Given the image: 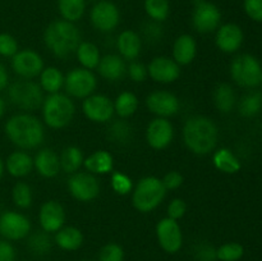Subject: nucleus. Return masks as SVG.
Listing matches in <instances>:
<instances>
[{
  "mask_svg": "<svg viewBox=\"0 0 262 261\" xmlns=\"http://www.w3.org/2000/svg\"><path fill=\"white\" fill-rule=\"evenodd\" d=\"M110 184H112L113 191L120 196H125L133 189L132 179L122 171H113L110 177Z\"/></svg>",
  "mask_w": 262,
  "mask_h": 261,
  "instance_id": "obj_41",
  "label": "nucleus"
},
{
  "mask_svg": "<svg viewBox=\"0 0 262 261\" xmlns=\"http://www.w3.org/2000/svg\"><path fill=\"white\" fill-rule=\"evenodd\" d=\"M166 189L158 177H143L133 188L132 204L137 211L150 212L155 210L165 199Z\"/></svg>",
  "mask_w": 262,
  "mask_h": 261,
  "instance_id": "obj_5",
  "label": "nucleus"
},
{
  "mask_svg": "<svg viewBox=\"0 0 262 261\" xmlns=\"http://www.w3.org/2000/svg\"><path fill=\"white\" fill-rule=\"evenodd\" d=\"M5 135L20 150H33L42 145L45 128L41 120L28 113L10 117L5 123Z\"/></svg>",
  "mask_w": 262,
  "mask_h": 261,
  "instance_id": "obj_2",
  "label": "nucleus"
},
{
  "mask_svg": "<svg viewBox=\"0 0 262 261\" xmlns=\"http://www.w3.org/2000/svg\"><path fill=\"white\" fill-rule=\"evenodd\" d=\"M147 72L158 83H173L181 77V66L168 56H156L147 66Z\"/></svg>",
  "mask_w": 262,
  "mask_h": 261,
  "instance_id": "obj_19",
  "label": "nucleus"
},
{
  "mask_svg": "<svg viewBox=\"0 0 262 261\" xmlns=\"http://www.w3.org/2000/svg\"><path fill=\"white\" fill-rule=\"evenodd\" d=\"M33 168L43 178H54L60 171L59 155L53 148H41L33 158Z\"/></svg>",
  "mask_w": 262,
  "mask_h": 261,
  "instance_id": "obj_21",
  "label": "nucleus"
},
{
  "mask_svg": "<svg viewBox=\"0 0 262 261\" xmlns=\"http://www.w3.org/2000/svg\"><path fill=\"white\" fill-rule=\"evenodd\" d=\"M166 212H168V217H170V219H182L187 212V205L186 202H184V200L178 199V197L171 200V201L169 202Z\"/></svg>",
  "mask_w": 262,
  "mask_h": 261,
  "instance_id": "obj_46",
  "label": "nucleus"
},
{
  "mask_svg": "<svg viewBox=\"0 0 262 261\" xmlns=\"http://www.w3.org/2000/svg\"><path fill=\"white\" fill-rule=\"evenodd\" d=\"M4 112H5V102H4V100L0 97V118L4 115Z\"/></svg>",
  "mask_w": 262,
  "mask_h": 261,
  "instance_id": "obj_52",
  "label": "nucleus"
},
{
  "mask_svg": "<svg viewBox=\"0 0 262 261\" xmlns=\"http://www.w3.org/2000/svg\"><path fill=\"white\" fill-rule=\"evenodd\" d=\"M117 49L123 59L133 61L140 56L141 49H142V40L137 32L132 30H125L118 36Z\"/></svg>",
  "mask_w": 262,
  "mask_h": 261,
  "instance_id": "obj_23",
  "label": "nucleus"
},
{
  "mask_svg": "<svg viewBox=\"0 0 262 261\" xmlns=\"http://www.w3.org/2000/svg\"><path fill=\"white\" fill-rule=\"evenodd\" d=\"M107 138L115 145H127L133 138L132 125L122 118L115 120L107 128Z\"/></svg>",
  "mask_w": 262,
  "mask_h": 261,
  "instance_id": "obj_34",
  "label": "nucleus"
},
{
  "mask_svg": "<svg viewBox=\"0 0 262 261\" xmlns=\"http://www.w3.org/2000/svg\"><path fill=\"white\" fill-rule=\"evenodd\" d=\"M197 54V42L191 35L178 36L173 44V59L179 66H188L194 60Z\"/></svg>",
  "mask_w": 262,
  "mask_h": 261,
  "instance_id": "obj_24",
  "label": "nucleus"
},
{
  "mask_svg": "<svg viewBox=\"0 0 262 261\" xmlns=\"http://www.w3.org/2000/svg\"><path fill=\"white\" fill-rule=\"evenodd\" d=\"M18 53V42L10 33H0V55L13 58Z\"/></svg>",
  "mask_w": 262,
  "mask_h": 261,
  "instance_id": "obj_43",
  "label": "nucleus"
},
{
  "mask_svg": "<svg viewBox=\"0 0 262 261\" xmlns=\"http://www.w3.org/2000/svg\"><path fill=\"white\" fill-rule=\"evenodd\" d=\"M156 238L161 250L166 253L179 252L183 246V233L178 220L164 217L156 224Z\"/></svg>",
  "mask_w": 262,
  "mask_h": 261,
  "instance_id": "obj_11",
  "label": "nucleus"
},
{
  "mask_svg": "<svg viewBox=\"0 0 262 261\" xmlns=\"http://www.w3.org/2000/svg\"><path fill=\"white\" fill-rule=\"evenodd\" d=\"M8 173L14 178H23L33 169V158L26 151H14L5 161Z\"/></svg>",
  "mask_w": 262,
  "mask_h": 261,
  "instance_id": "obj_25",
  "label": "nucleus"
},
{
  "mask_svg": "<svg viewBox=\"0 0 262 261\" xmlns=\"http://www.w3.org/2000/svg\"><path fill=\"white\" fill-rule=\"evenodd\" d=\"M243 9L255 22H262V0H245Z\"/></svg>",
  "mask_w": 262,
  "mask_h": 261,
  "instance_id": "obj_47",
  "label": "nucleus"
},
{
  "mask_svg": "<svg viewBox=\"0 0 262 261\" xmlns=\"http://www.w3.org/2000/svg\"><path fill=\"white\" fill-rule=\"evenodd\" d=\"M83 233L76 227H63L54 235V243L60 250L68 252L79 250L83 245Z\"/></svg>",
  "mask_w": 262,
  "mask_h": 261,
  "instance_id": "obj_26",
  "label": "nucleus"
},
{
  "mask_svg": "<svg viewBox=\"0 0 262 261\" xmlns=\"http://www.w3.org/2000/svg\"><path fill=\"white\" fill-rule=\"evenodd\" d=\"M260 86L262 87V79H261V83H260Z\"/></svg>",
  "mask_w": 262,
  "mask_h": 261,
  "instance_id": "obj_54",
  "label": "nucleus"
},
{
  "mask_svg": "<svg viewBox=\"0 0 262 261\" xmlns=\"http://www.w3.org/2000/svg\"><path fill=\"white\" fill-rule=\"evenodd\" d=\"M127 73L133 82H143L148 77L147 67L135 60L130 61L129 66L127 67Z\"/></svg>",
  "mask_w": 262,
  "mask_h": 261,
  "instance_id": "obj_45",
  "label": "nucleus"
},
{
  "mask_svg": "<svg viewBox=\"0 0 262 261\" xmlns=\"http://www.w3.org/2000/svg\"><path fill=\"white\" fill-rule=\"evenodd\" d=\"M194 9L192 14V25L200 33H210L220 27L222 12L212 3L206 0H193Z\"/></svg>",
  "mask_w": 262,
  "mask_h": 261,
  "instance_id": "obj_9",
  "label": "nucleus"
},
{
  "mask_svg": "<svg viewBox=\"0 0 262 261\" xmlns=\"http://www.w3.org/2000/svg\"><path fill=\"white\" fill-rule=\"evenodd\" d=\"M46 48L58 58H67L76 53L81 41V32L73 22L58 19L51 22L43 32Z\"/></svg>",
  "mask_w": 262,
  "mask_h": 261,
  "instance_id": "obj_3",
  "label": "nucleus"
},
{
  "mask_svg": "<svg viewBox=\"0 0 262 261\" xmlns=\"http://www.w3.org/2000/svg\"><path fill=\"white\" fill-rule=\"evenodd\" d=\"M30 219L20 212L4 211L0 215V235L7 241L25 240L31 233Z\"/></svg>",
  "mask_w": 262,
  "mask_h": 261,
  "instance_id": "obj_12",
  "label": "nucleus"
},
{
  "mask_svg": "<svg viewBox=\"0 0 262 261\" xmlns=\"http://www.w3.org/2000/svg\"><path fill=\"white\" fill-rule=\"evenodd\" d=\"M245 35L242 28L235 23H225L220 26L215 35V44L217 49L225 54L237 53L242 46Z\"/></svg>",
  "mask_w": 262,
  "mask_h": 261,
  "instance_id": "obj_20",
  "label": "nucleus"
},
{
  "mask_svg": "<svg viewBox=\"0 0 262 261\" xmlns=\"http://www.w3.org/2000/svg\"><path fill=\"white\" fill-rule=\"evenodd\" d=\"M3 173H4V163H3V160L0 159V179H2Z\"/></svg>",
  "mask_w": 262,
  "mask_h": 261,
  "instance_id": "obj_53",
  "label": "nucleus"
},
{
  "mask_svg": "<svg viewBox=\"0 0 262 261\" xmlns=\"http://www.w3.org/2000/svg\"><path fill=\"white\" fill-rule=\"evenodd\" d=\"M38 77V84L49 95L60 92L61 87H64V76L56 67H46Z\"/></svg>",
  "mask_w": 262,
  "mask_h": 261,
  "instance_id": "obj_30",
  "label": "nucleus"
},
{
  "mask_svg": "<svg viewBox=\"0 0 262 261\" xmlns=\"http://www.w3.org/2000/svg\"><path fill=\"white\" fill-rule=\"evenodd\" d=\"M9 101L18 109L35 112L42 106L43 91L37 82L32 79H18L8 87Z\"/></svg>",
  "mask_w": 262,
  "mask_h": 261,
  "instance_id": "obj_6",
  "label": "nucleus"
},
{
  "mask_svg": "<svg viewBox=\"0 0 262 261\" xmlns=\"http://www.w3.org/2000/svg\"><path fill=\"white\" fill-rule=\"evenodd\" d=\"M245 255V247L238 242H228L216 248L217 261H239Z\"/></svg>",
  "mask_w": 262,
  "mask_h": 261,
  "instance_id": "obj_40",
  "label": "nucleus"
},
{
  "mask_svg": "<svg viewBox=\"0 0 262 261\" xmlns=\"http://www.w3.org/2000/svg\"><path fill=\"white\" fill-rule=\"evenodd\" d=\"M193 256L196 261H216V248L209 242H201L194 247Z\"/></svg>",
  "mask_w": 262,
  "mask_h": 261,
  "instance_id": "obj_44",
  "label": "nucleus"
},
{
  "mask_svg": "<svg viewBox=\"0 0 262 261\" xmlns=\"http://www.w3.org/2000/svg\"><path fill=\"white\" fill-rule=\"evenodd\" d=\"M146 106L148 112L159 118L173 117L181 109V101L173 92L166 90H156L146 97Z\"/></svg>",
  "mask_w": 262,
  "mask_h": 261,
  "instance_id": "obj_15",
  "label": "nucleus"
},
{
  "mask_svg": "<svg viewBox=\"0 0 262 261\" xmlns=\"http://www.w3.org/2000/svg\"><path fill=\"white\" fill-rule=\"evenodd\" d=\"M97 78L94 72L86 68H73L64 76V89L69 97L86 99L95 92Z\"/></svg>",
  "mask_w": 262,
  "mask_h": 261,
  "instance_id": "obj_8",
  "label": "nucleus"
},
{
  "mask_svg": "<svg viewBox=\"0 0 262 261\" xmlns=\"http://www.w3.org/2000/svg\"><path fill=\"white\" fill-rule=\"evenodd\" d=\"M114 112L122 119L132 117L138 109V97L130 91L120 92L114 100Z\"/></svg>",
  "mask_w": 262,
  "mask_h": 261,
  "instance_id": "obj_33",
  "label": "nucleus"
},
{
  "mask_svg": "<svg viewBox=\"0 0 262 261\" xmlns=\"http://www.w3.org/2000/svg\"><path fill=\"white\" fill-rule=\"evenodd\" d=\"M38 223L43 232L56 233L64 227L66 223V210L60 202L55 200H49L43 202L38 212Z\"/></svg>",
  "mask_w": 262,
  "mask_h": 261,
  "instance_id": "obj_18",
  "label": "nucleus"
},
{
  "mask_svg": "<svg viewBox=\"0 0 262 261\" xmlns=\"http://www.w3.org/2000/svg\"><path fill=\"white\" fill-rule=\"evenodd\" d=\"M17 252L10 241L0 240V261H15Z\"/></svg>",
  "mask_w": 262,
  "mask_h": 261,
  "instance_id": "obj_49",
  "label": "nucleus"
},
{
  "mask_svg": "<svg viewBox=\"0 0 262 261\" xmlns=\"http://www.w3.org/2000/svg\"><path fill=\"white\" fill-rule=\"evenodd\" d=\"M174 138V127L166 118H155L146 128V141L154 150H164Z\"/></svg>",
  "mask_w": 262,
  "mask_h": 261,
  "instance_id": "obj_17",
  "label": "nucleus"
},
{
  "mask_svg": "<svg viewBox=\"0 0 262 261\" xmlns=\"http://www.w3.org/2000/svg\"><path fill=\"white\" fill-rule=\"evenodd\" d=\"M145 10L155 22H164L170 12L168 0H145Z\"/></svg>",
  "mask_w": 262,
  "mask_h": 261,
  "instance_id": "obj_38",
  "label": "nucleus"
},
{
  "mask_svg": "<svg viewBox=\"0 0 262 261\" xmlns=\"http://www.w3.org/2000/svg\"><path fill=\"white\" fill-rule=\"evenodd\" d=\"M82 261H90V260H82Z\"/></svg>",
  "mask_w": 262,
  "mask_h": 261,
  "instance_id": "obj_55",
  "label": "nucleus"
},
{
  "mask_svg": "<svg viewBox=\"0 0 262 261\" xmlns=\"http://www.w3.org/2000/svg\"><path fill=\"white\" fill-rule=\"evenodd\" d=\"M183 176H182L179 171L177 170H171L168 171V173L164 176V178L161 179L163 182L164 187H165L166 191H173V189H178L179 187L183 184Z\"/></svg>",
  "mask_w": 262,
  "mask_h": 261,
  "instance_id": "obj_48",
  "label": "nucleus"
},
{
  "mask_svg": "<svg viewBox=\"0 0 262 261\" xmlns=\"http://www.w3.org/2000/svg\"><path fill=\"white\" fill-rule=\"evenodd\" d=\"M59 160H60V169L64 173L73 174L79 171L81 166L83 165L84 158L81 148L77 146H68L61 151Z\"/></svg>",
  "mask_w": 262,
  "mask_h": 261,
  "instance_id": "obj_32",
  "label": "nucleus"
},
{
  "mask_svg": "<svg viewBox=\"0 0 262 261\" xmlns=\"http://www.w3.org/2000/svg\"><path fill=\"white\" fill-rule=\"evenodd\" d=\"M145 35L148 40H159L160 35H163V31L160 30V27L156 23H151V25L146 26Z\"/></svg>",
  "mask_w": 262,
  "mask_h": 261,
  "instance_id": "obj_50",
  "label": "nucleus"
},
{
  "mask_svg": "<svg viewBox=\"0 0 262 261\" xmlns=\"http://www.w3.org/2000/svg\"><path fill=\"white\" fill-rule=\"evenodd\" d=\"M183 141L186 147L196 155H207L217 145L219 129L212 119L205 115H193L183 125Z\"/></svg>",
  "mask_w": 262,
  "mask_h": 261,
  "instance_id": "obj_1",
  "label": "nucleus"
},
{
  "mask_svg": "<svg viewBox=\"0 0 262 261\" xmlns=\"http://www.w3.org/2000/svg\"><path fill=\"white\" fill-rule=\"evenodd\" d=\"M68 191L79 202H90L100 194V183L94 174L89 171H77L68 179Z\"/></svg>",
  "mask_w": 262,
  "mask_h": 261,
  "instance_id": "obj_10",
  "label": "nucleus"
},
{
  "mask_svg": "<svg viewBox=\"0 0 262 261\" xmlns=\"http://www.w3.org/2000/svg\"><path fill=\"white\" fill-rule=\"evenodd\" d=\"M214 104L216 109L220 113H230L234 109L235 104H237V96H235V91L229 83H220L215 87L214 95Z\"/></svg>",
  "mask_w": 262,
  "mask_h": 261,
  "instance_id": "obj_29",
  "label": "nucleus"
},
{
  "mask_svg": "<svg viewBox=\"0 0 262 261\" xmlns=\"http://www.w3.org/2000/svg\"><path fill=\"white\" fill-rule=\"evenodd\" d=\"M96 69L102 78L110 82L119 81L127 73L124 59L117 54H107L102 56Z\"/></svg>",
  "mask_w": 262,
  "mask_h": 261,
  "instance_id": "obj_22",
  "label": "nucleus"
},
{
  "mask_svg": "<svg viewBox=\"0 0 262 261\" xmlns=\"http://www.w3.org/2000/svg\"><path fill=\"white\" fill-rule=\"evenodd\" d=\"M9 84V74H8L7 68L0 63V92L5 90Z\"/></svg>",
  "mask_w": 262,
  "mask_h": 261,
  "instance_id": "obj_51",
  "label": "nucleus"
},
{
  "mask_svg": "<svg viewBox=\"0 0 262 261\" xmlns=\"http://www.w3.org/2000/svg\"><path fill=\"white\" fill-rule=\"evenodd\" d=\"M91 23L101 32H110L119 25L120 13L117 5L107 0H101L92 7L90 13Z\"/></svg>",
  "mask_w": 262,
  "mask_h": 261,
  "instance_id": "obj_16",
  "label": "nucleus"
},
{
  "mask_svg": "<svg viewBox=\"0 0 262 261\" xmlns=\"http://www.w3.org/2000/svg\"><path fill=\"white\" fill-rule=\"evenodd\" d=\"M12 68L20 78L32 79L40 76L45 67L42 58L37 51L32 49H23L18 50V53L12 58Z\"/></svg>",
  "mask_w": 262,
  "mask_h": 261,
  "instance_id": "obj_14",
  "label": "nucleus"
},
{
  "mask_svg": "<svg viewBox=\"0 0 262 261\" xmlns=\"http://www.w3.org/2000/svg\"><path fill=\"white\" fill-rule=\"evenodd\" d=\"M82 112L84 117L94 123H107L112 120L114 112V102L110 97L102 94H92L83 99Z\"/></svg>",
  "mask_w": 262,
  "mask_h": 261,
  "instance_id": "obj_13",
  "label": "nucleus"
},
{
  "mask_svg": "<svg viewBox=\"0 0 262 261\" xmlns=\"http://www.w3.org/2000/svg\"><path fill=\"white\" fill-rule=\"evenodd\" d=\"M124 248L115 242L106 243L99 251V261H124Z\"/></svg>",
  "mask_w": 262,
  "mask_h": 261,
  "instance_id": "obj_42",
  "label": "nucleus"
},
{
  "mask_svg": "<svg viewBox=\"0 0 262 261\" xmlns=\"http://www.w3.org/2000/svg\"><path fill=\"white\" fill-rule=\"evenodd\" d=\"M86 170L91 174H107L114 168V158L106 150H97L83 160Z\"/></svg>",
  "mask_w": 262,
  "mask_h": 261,
  "instance_id": "obj_27",
  "label": "nucleus"
},
{
  "mask_svg": "<svg viewBox=\"0 0 262 261\" xmlns=\"http://www.w3.org/2000/svg\"><path fill=\"white\" fill-rule=\"evenodd\" d=\"M13 202L19 209H28L32 205V189L25 182H17L12 189Z\"/></svg>",
  "mask_w": 262,
  "mask_h": 261,
  "instance_id": "obj_39",
  "label": "nucleus"
},
{
  "mask_svg": "<svg viewBox=\"0 0 262 261\" xmlns=\"http://www.w3.org/2000/svg\"><path fill=\"white\" fill-rule=\"evenodd\" d=\"M230 77L238 86L245 89L260 86L262 79L260 61L251 54H239L230 63Z\"/></svg>",
  "mask_w": 262,
  "mask_h": 261,
  "instance_id": "obj_7",
  "label": "nucleus"
},
{
  "mask_svg": "<svg viewBox=\"0 0 262 261\" xmlns=\"http://www.w3.org/2000/svg\"><path fill=\"white\" fill-rule=\"evenodd\" d=\"M76 55L82 68L90 69V71L96 69L100 63V59H101L99 48L94 42H89V41H83L79 44L76 50Z\"/></svg>",
  "mask_w": 262,
  "mask_h": 261,
  "instance_id": "obj_31",
  "label": "nucleus"
},
{
  "mask_svg": "<svg viewBox=\"0 0 262 261\" xmlns=\"http://www.w3.org/2000/svg\"><path fill=\"white\" fill-rule=\"evenodd\" d=\"M58 9L63 19L76 22L83 15L86 0H58Z\"/></svg>",
  "mask_w": 262,
  "mask_h": 261,
  "instance_id": "obj_36",
  "label": "nucleus"
},
{
  "mask_svg": "<svg viewBox=\"0 0 262 261\" xmlns=\"http://www.w3.org/2000/svg\"><path fill=\"white\" fill-rule=\"evenodd\" d=\"M239 114L245 118L256 117L262 110V94L258 91H250L242 96L238 104Z\"/></svg>",
  "mask_w": 262,
  "mask_h": 261,
  "instance_id": "obj_35",
  "label": "nucleus"
},
{
  "mask_svg": "<svg viewBox=\"0 0 262 261\" xmlns=\"http://www.w3.org/2000/svg\"><path fill=\"white\" fill-rule=\"evenodd\" d=\"M212 164L217 170L225 174H235L241 170L242 165L237 156L229 148H219L212 155Z\"/></svg>",
  "mask_w": 262,
  "mask_h": 261,
  "instance_id": "obj_28",
  "label": "nucleus"
},
{
  "mask_svg": "<svg viewBox=\"0 0 262 261\" xmlns=\"http://www.w3.org/2000/svg\"><path fill=\"white\" fill-rule=\"evenodd\" d=\"M53 240L50 238V234L43 230L41 232L32 233L28 235L27 247L35 256H45L53 248Z\"/></svg>",
  "mask_w": 262,
  "mask_h": 261,
  "instance_id": "obj_37",
  "label": "nucleus"
},
{
  "mask_svg": "<svg viewBox=\"0 0 262 261\" xmlns=\"http://www.w3.org/2000/svg\"><path fill=\"white\" fill-rule=\"evenodd\" d=\"M23 261H27V260H23Z\"/></svg>",
  "mask_w": 262,
  "mask_h": 261,
  "instance_id": "obj_56",
  "label": "nucleus"
},
{
  "mask_svg": "<svg viewBox=\"0 0 262 261\" xmlns=\"http://www.w3.org/2000/svg\"><path fill=\"white\" fill-rule=\"evenodd\" d=\"M41 107L43 123L51 129L66 128L73 120L76 114V105L72 97L61 92L48 95L43 99Z\"/></svg>",
  "mask_w": 262,
  "mask_h": 261,
  "instance_id": "obj_4",
  "label": "nucleus"
}]
</instances>
